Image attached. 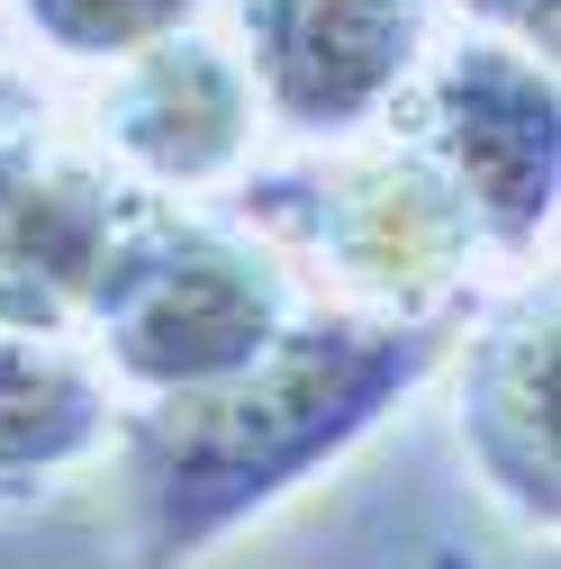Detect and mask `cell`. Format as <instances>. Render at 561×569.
I'll use <instances>...</instances> for the list:
<instances>
[{"label": "cell", "mask_w": 561, "mask_h": 569, "mask_svg": "<svg viewBox=\"0 0 561 569\" xmlns=\"http://www.w3.org/2000/svg\"><path fill=\"white\" fill-rule=\"evenodd\" d=\"M453 326H407V317L308 299L291 335L236 380L127 407L100 461L118 488V560L199 569L208 551H227L291 497L335 479L381 425H398V407L435 389Z\"/></svg>", "instance_id": "obj_1"}, {"label": "cell", "mask_w": 561, "mask_h": 569, "mask_svg": "<svg viewBox=\"0 0 561 569\" xmlns=\"http://www.w3.org/2000/svg\"><path fill=\"white\" fill-rule=\"evenodd\" d=\"M227 218L254 227L326 308L453 326L480 299L489 236L471 227L462 190L398 127H372L354 146H317L291 163H254V181L227 199Z\"/></svg>", "instance_id": "obj_2"}, {"label": "cell", "mask_w": 561, "mask_h": 569, "mask_svg": "<svg viewBox=\"0 0 561 569\" xmlns=\"http://www.w3.org/2000/svg\"><path fill=\"white\" fill-rule=\"evenodd\" d=\"M299 308L308 290L254 227H236L227 208L146 199L73 335L100 362V380L127 407H146V398H190L236 380L291 335Z\"/></svg>", "instance_id": "obj_3"}, {"label": "cell", "mask_w": 561, "mask_h": 569, "mask_svg": "<svg viewBox=\"0 0 561 569\" xmlns=\"http://www.w3.org/2000/svg\"><path fill=\"white\" fill-rule=\"evenodd\" d=\"M390 127L462 190L489 253L534 262L552 199H561V91H552L543 54L489 37V28H453L416 63Z\"/></svg>", "instance_id": "obj_4"}, {"label": "cell", "mask_w": 561, "mask_h": 569, "mask_svg": "<svg viewBox=\"0 0 561 569\" xmlns=\"http://www.w3.org/2000/svg\"><path fill=\"white\" fill-rule=\"evenodd\" d=\"M218 37L245 63L263 127L317 154L390 127L444 37V0H227Z\"/></svg>", "instance_id": "obj_5"}, {"label": "cell", "mask_w": 561, "mask_h": 569, "mask_svg": "<svg viewBox=\"0 0 561 569\" xmlns=\"http://www.w3.org/2000/svg\"><path fill=\"white\" fill-rule=\"evenodd\" d=\"M82 136L127 190L173 199V208H218L254 181V163H272L263 100L218 28H181L146 54L109 63L82 109Z\"/></svg>", "instance_id": "obj_6"}, {"label": "cell", "mask_w": 561, "mask_h": 569, "mask_svg": "<svg viewBox=\"0 0 561 569\" xmlns=\"http://www.w3.org/2000/svg\"><path fill=\"white\" fill-rule=\"evenodd\" d=\"M552 262L516 271L508 290H480L453 326L444 389H453V452L462 479L516 525V542H552L561 516V443H552Z\"/></svg>", "instance_id": "obj_7"}, {"label": "cell", "mask_w": 561, "mask_h": 569, "mask_svg": "<svg viewBox=\"0 0 561 569\" xmlns=\"http://www.w3.org/2000/svg\"><path fill=\"white\" fill-rule=\"evenodd\" d=\"M146 190H127L91 136L55 127L46 109L0 127V308L73 335L100 271L127 236Z\"/></svg>", "instance_id": "obj_8"}, {"label": "cell", "mask_w": 561, "mask_h": 569, "mask_svg": "<svg viewBox=\"0 0 561 569\" xmlns=\"http://www.w3.org/2000/svg\"><path fill=\"white\" fill-rule=\"evenodd\" d=\"M127 398L100 380L82 335L0 308V497H55L109 461Z\"/></svg>", "instance_id": "obj_9"}, {"label": "cell", "mask_w": 561, "mask_h": 569, "mask_svg": "<svg viewBox=\"0 0 561 569\" xmlns=\"http://www.w3.org/2000/svg\"><path fill=\"white\" fill-rule=\"evenodd\" d=\"M218 0H0L10 19L46 63H73V73H109V63L146 54L181 28H208Z\"/></svg>", "instance_id": "obj_10"}, {"label": "cell", "mask_w": 561, "mask_h": 569, "mask_svg": "<svg viewBox=\"0 0 561 569\" xmlns=\"http://www.w3.org/2000/svg\"><path fill=\"white\" fill-rule=\"evenodd\" d=\"M462 28H489V37H508L525 54L552 63V37H561V0H453Z\"/></svg>", "instance_id": "obj_11"}, {"label": "cell", "mask_w": 561, "mask_h": 569, "mask_svg": "<svg viewBox=\"0 0 561 569\" xmlns=\"http://www.w3.org/2000/svg\"><path fill=\"white\" fill-rule=\"evenodd\" d=\"M28 109H46V100H37L19 73H0V127H10V118H28Z\"/></svg>", "instance_id": "obj_12"}]
</instances>
